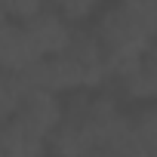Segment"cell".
<instances>
[{"mask_svg": "<svg viewBox=\"0 0 157 157\" xmlns=\"http://www.w3.org/2000/svg\"><path fill=\"white\" fill-rule=\"evenodd\" d=\"M13 117H16L31 136L46 139V136L59 126V120H62V102H59V96H52V93L28 90V93L22 96V102H19V111H16Z\"/></svg>", "mask_w": 157, "mask_h": 157, "instance_id": "obj_1", "label": "cell"}, {"mask_svg": "<svg viewBox=\"0 0 157 157\" xmlns=\"http://www.w3.org/2000/svg\"><path fill=\"white\" fill-rule=\"evenodd\" d=\"M25 31H28V37H31V43H34V49L46 59V56H59L65 46H68V40H71V28H68V22L56 13V10H40L31 22H25L22 25Z\"/></svg>", "mask_w": 157, "mask_h": 157, "instance_id": "obj_2", "label": "cell"}, {"mask_svg": "<svg viewBox=\"0 0 157 157\" xmlns=\"http://www.w3.org/2000/svg\"><path fill=\"white\" fill-rule=\"evenodd\" d=\"M34 59H43V56L34 49V43L22 25H10V22L0 25V71L19 74Z\"/></svg>", "mask_w": 157, "mask_h": 157, "instance_id": "obj_3", "label": "cell"}, {"mask_svg": "<svg viewBox=\"0 0 157 157\" xmlns=\"http://www.w3.org/2000/svg\"><path fill=\"white\" fill-rule=\"evenodd\" d=\"M43 142H46V148H49L56 157H83V154L96 145L93 132H90L80 120H59V126H56Z\"/></svg>", "mask_w": 157, "mask_h": 157, "instance_id": "obj_4", "label": "cell"}, {"mask_svg": "<svg viewBox=\"0 0 157 157\" xmlns=\"http://www.w3.org/2000/svg\"><path fill=\"white\" fill-rule=\"evenodd\" d=\"M0 151L3 157H46V142L31 136L16 117H10L0 129Z\"/></svg>", "mask_w": 157, "mask_h": 157, "instance_id": "obj_5", "label": "cell"}, {"mask_svg": "<svg viewBox=\"0 0 157 157\" xmlns=\"http://www.w3.org/2000/svg\"><path fill=\"white\" fill-rule=\"evenodd\" d=\"M120 83H123L126 96H132V99H151V96L157 93V68H154V59L145 52L142 62H139L129 74L120 77Z\"/></svg>", "mask_w": 157, "mask_h": 157, "instance_id": "obj_6", "label": "cell"}, {"mask_svg": "<svg viewBox=\"0 0 157 157\" xmlns=\"http://www.w3.org/2000/svg\"><path fill=\"white\" fill-rule=\"evenodd\" d=\"M28 90L22 86L19 74H10V71H0V120H10L16 111H19V102Z\"/></svg>", "mask_w": 157, "mask_h": 157, "instance_id": "obj_7", "label": "cell"}, {"mask_svg": "<svg viewBox=\"0 0 157 157\" xmlns=\"http://www.w3.org/2000/svg\"><path fill=\"white\" fill-rule=\"evenodd\" d=\"M129 126H132L136 142H142L148 151H154V154H157V117H154V111H151V108H145L139 117H132V120H129Z\"/></svg>", "mask_w": 157, "mask_h": 157, "instance_id": "obj_8", "label": "cell"}, {"mask_svg": "<svg viewBox=\"0 0 157 157\" xmlns=\"http://www.w3.org/2000/svg\"><path fill=\"white\" fill-rule=\"evenodd\" d=\"M40 10H43V0H10L6 16H16L19 25H25V22H31Z\"/></svg>", "mask_w": 157, "mask_h": 157, "instance_id": "obj_9", "label": "cell"}, {"mask_svg": "<svg viewBox=\"0 0 157 157\" xmlns=\"http://www.w3.org/2000/svg\"><path fill=\"white\" fill-rule=\"evenodd\" d=\"M3 22H6V10H3V6H0V25H3Z\"/></svg>", "mask_w": 157, "mask_h": 157, "instance_id": "obj_10", "label": "cell"}, {"mask_svg": "<svg viewBox=\"0 0 157 157\" xmlns=\"http://www.w3.org/2000/svg\"><path fill=\"white\" fill-rule=\"evenodd\" d=\"M0 6H3V10H6V6H10V0H0Z\"/></svg>", "mask_w": 157, "mask_h": 157, "instance_id": "obj_11", "label": "cell"}, {"mask_svg": "<svg viewBox=\"0 0 157 157\" xmlns=\"http://www.w3.org/2000/svg\"><path fill=\"white\" fill-rule=\"evenodd\" d=\"M3 123H6V120H0V129H3Z\"/></svg>", "mask_w": 157, "mask_h": 157, "instance_id": "obj_12", "label": "cell"}, {"mask_svg": "<svg viewBox=\"0 0 157 157\" xmlns=\"http://www.w3.org/2000/svg\"><path fill=\"white\" fill-rule=\"evenodd\" d=\"M0 157H3V151H0Z\"/></svg>", "mask_w": 157, "mask_h": 157, "instance_id": "obj_13", "label": "cell"}]
</instances>
